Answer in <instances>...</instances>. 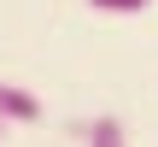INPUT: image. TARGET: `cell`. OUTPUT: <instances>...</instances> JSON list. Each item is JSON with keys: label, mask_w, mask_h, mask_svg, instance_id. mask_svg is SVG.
Returning a JSON list of instances; mask_svg holds the SVG:
<instances>
[{"label": "cell", "mask_w": 158, "mask_h": 147, "mask_svg": "<svg viewBox=\"0 0 158 147\" xmlns=\"http://www.w3.org/2000/svg\"><path fill=\"white\" fill-rule=\"evenodd\" d=\"M0 124H41V100L18 82H0Z\"/></svg>", "instance_id": "1"}, {"label": "cell", "mask_w": 158, "mask_h": 147, "mask_svg": "<svg viewBox=\"0 0 158 147\" xmlns=\"http://www.w3.org/2000/svg\"><path fill=\"white\" fill-rule=\"evenodd\" d=\"M88 147H129V136H123V124L106 112V118H94V124H88Z\"/></svg>", "instance_id": "2"}, {"label": "cell", "mask_w": 158, "mask_h": 147, "mask_svg": "<svg viewBox=\"0 0 158 147\" xmlns=\"http://www.w3.org/2000/svg\"><path fill=\"white\" fill-rule=\"evenodd\" d=\"M94 12H147L152 0H88Z\"/></svg>", "instance_id": "3"}]
</instances>
